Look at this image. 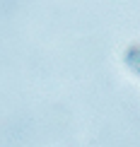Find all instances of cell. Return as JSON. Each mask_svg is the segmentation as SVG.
<instances>
[{"label": "cell", "instance_id": "obj_1", "mask_svg": "<svg viewBox=\"0 0 140 147\" xmlns=\"http://www.w3.org/2000/svg\"><path fill=\"white\" fill-rule=\"evenodd\" d=\"M126 65H128V70L133 72V75L140 77V44H133L128 46V51H126Z\"/></svg>", "mask_w": 140, "mask_h": 147}]
</instances>
